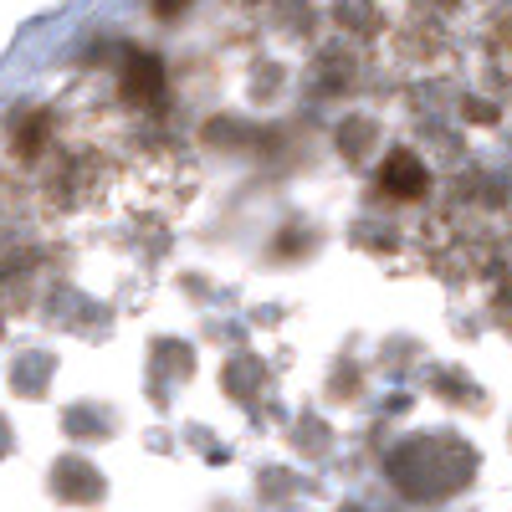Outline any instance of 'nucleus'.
I'll use <instances>...</instances> for the list:
<instances>
[{
	"label": "nucleus",
	"mask_w": 512,
	"mask_h": 512,
	"mask_svg": "<svg viewBox=\"0 0 512 512\" xmlns=\"http://www.w3.org/2000/svg\"><path fill=\"white\" fill-rule=\"evenodd\" d=\"M379 190L395 195V200H420L425 190H431V175H425V164L410 149H395L379 169Z\"/></svg>",
	"instance_id": "1"
},
{
	"label": "nucleus",
	"mask_w": 512,
	"mask_h": 512,
	"mask_svg": "<svg viewBox=\"0 0 512 512\" xmlns=\"http://www.w3.org/2000/svg\"><path fill=\"white\" fill-rule=\"evenodd\" d=\"M118 93H123V103L149 108V103L159 98V62H149V57H128V67H123V77H118Z\"/></svg>",
	"instance_id": "2"
}]
</instances>
